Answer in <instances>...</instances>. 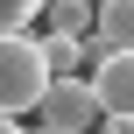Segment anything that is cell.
Instances as JSON below:
<instances>
[{"label": "cell", "mask_w": 134, "mask_h": 134, "mask_svg": "<svg viewBox=\"0 0 134 134\" xmlns=\"http://www.w3.org/2000/svg\"><path fill=\"white\" fill-rule=\"evenodd\" d=\"M49 85V64H42V42L21 28V35H0V113H35Z\"/></svg>", "instance_id": "obj_1"}, {"label": "cell", "mask_w": 134, "mask_h": 134, "mask_svg": "<svg viewBox=\"0 0 134 134\" xmlns=\"http://www.w3.org/2000/svg\"><path fill=\"white\" fill-rule=\"evenodd\" d=\"M35 113H42L49 134H92L99 127V99H92L85 78H49L42 99H35Z\"/></svg>", "instance_id": "obj_2"}, {"label": "cell", "mask_w": 134, "mask_h": 134, "mask_svg": "<svg viewBox=\"0 0 134 134\" xmlns=\"http://www.w3.org/2000/svg\"><path fill=\"white\" fill-rule=\"evenodd\" d=\"M92 99H99V113H113V120H134V49H106L99 64H92Z\"/></svg>", "instance_id": "obj_3"}, {"label": "cell", "mask_w": 134, "mask_h": 134, "mask_svg": "<svg viewBox=\"0 0 134 134\" xmlns=\"http://www.w3.org/2000/svg\"><path fill=\"white\" fill-rule=\"evenodd\" d=\"M92 35L106 49H134V0H92Z\"/></svg>", "instance_id": "obj_4"}, {"label": "cell", "mask_w": 134, "mask_h": 134, "mask_svg": "<svg viewBox=\"0 0 134 134\" xmlns=\"http://www.w3.org/2000/svg\"><path fill=\"white\" fill-rule=\"evenodd\" d=\"M42 35H92V0H42Z\"/></svg>", "instance_id": "obj_5"}, {"label": "cell", "mask_w": 134, "mask_h": 134, "mask_svg": "<svg viewBox=\"0 0 134 134\" xmlns=\"http://www.w3.org/2000/svg\"><path fill=\"white\" fill-rule=\"evenodd\" d=\"M35 14H42V0H0V35H21Z\"/></svg>", "instance_id": "obj_6"}, {"label": "cell", "mask_w": 134, "mask_h": 134, "mask_svg": "<svg viewBox=\"0 0 134 134\" xmlns=\"http://www.w3.org/2000/svg\"><path fill=\"white\" fill-rule=\"evenodd\" d=\"M92 134H134V120H113V113H99V127Z\"/></svg>", "instance_id": "obj_7"}, {"label": "cell", "mask_w": 134, "mask_h": 134, "mask_svg": "<svg viewBox=\"0 0 134 134\" xmlns=\"http://www.w3.org/2000/svg\"><path fill=\"white\" fill-rule=\"evenodd\" d=\"M0 134H21V120H14V113H0Z\"/></svg>", "instance_id": "obj_8"}]
</instances>
